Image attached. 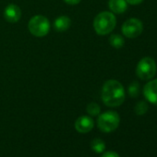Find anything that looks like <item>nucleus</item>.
Returning a JSON list of instances; mask_svg holds the SVG:
<instances>
[{"mask_svg":"<svg viewBox=\"0 0 157 157\" xmlns=\"http://www.w3.org/2000/svg\"><path fill=\"white\" fill-rule=\"evenodd\" d=\"M102 100L105 105L110 107L121 105L125 100L123 85L116 80H109L105 82L102 89Z\"/></svg>","mask_w":157,"mask_h":157,"instance_id":"nucleus-1","label":"nucleus"},{"mask_svg":"<svg viewBox=\"0 0 157 157\" xmlns=\"http://www.w3.org/2000/svg\"><path fill=\"white\" fill-rule=\"evenodd\" d=\"M117 25V19L112 12L104 11L99 13L94 21V28L97 34L106 35L110 33Z\"/></svg>","mask_w":157,"mask_h":157,"instance_id":"nucleus-2","label":"nucleus"},{"mask_svg":"<svg viewBox=\"0 0 157 157\" xmlns=\"http://www.w3.org/2000/svg\"><path fill=\"white\" fill-rule=\"evenodd\" d=\"M119 115L115 111H107L101 114L97 120L98 128L105 133H109L116 130L119 126Z\"/></svg>","mask_w":157,"mask_h":157,"instance_id":"nucleus-3","label":"nucleus"},{"mask_svg":"<svg viewBox=\"0 0 157 157\" xmlns=\"http://www.w3.org/2000/svg\"><path fill=\"white\" fill-rule=\"evenodd\" d=\"M50 22L43 15L33 16L28 24L30 33L36 37H44L50 31Z\"/></svg>","mask_w":157,"mask_h":157,"instance_id":"nucleus-4","label":"nucleus"},{"mask_svg":"<svg viewBox=\"0 0 157 157\" xmlns=\"http://www.w3.org/2000/svg\"><path fill=\"white\" fill-rule=\"evenodd\" d=\"M156 73V64L151 57L146 56L141 58L136 67L137 76L143 81L152 78Z\"/></svg>","mask_w":157,"mask_h":157,"instance_id":"nucleus-5","label":"nucleus"},{"mask_svg":"<svg viewBox=\"0 0 157 157\" xmlns=\"http://www.w3.org/2000/svg\"><path fill=\"white\" fill-rule=\"evenodd\" d=\"M143 31L142 22L138 19H129L126 21L122 25V33L128 38H136Z\"/></svg>","mask_w":157,"mask_h":157,"instance_id":"nucleus-6","label":"nucleus"},{"mask_svg":"<svg viewBox=\"0 0 157 157\" xmlns=\"http://www.w3.org/2000/svg\"><path fill=\"white\" fill-rule=\"evenodd\" d=\"M143 94L148 102L157 105V78L145 84L143 88Z\"/></svg>","mask_w":157,"mask_h":157,"instance_id":"nucleus-7","label":"nucleus"},{"mask_svg":"<svg viewBox=\"0 0 157 157\" xmlns=\"http://www.w3.org/2000/svg\"><path fill=\"white\" fill-rule=\"evenodd\" d=\"M94 120L88 116H82L75 122V128L80 133H88L94 128Z\"/></svg>","mask_w":157,"mask_h":157,"instance_id":"nucleus-8","label":"nucleus"},{"mask_svg":"<svg viewBox=\"0 0 157 157\" xmlns=\"http://www.w3.org/2000/svg\"><path fill=\"white\" fill-rule=\"evenodd\" d=\"M4 17L7 21L10 22V23H16L21 18V10L19 6L10 4L5 9Z\"/></svg>","mask_w":157,"mask_h":157,"instance_id":"nucleus-9","label":"nucleus"},{"mask_svg":"<svg viewBox=\"0 0 157 157\" xmlns=\"http://www.w3.org/2000/svg\"><path fill=\"white\" fill-rule=\"evenodd\" d=\"M108 7L113 13L121 14L128 9V3L126 0H109Z\"/></svg>","mask_w":157,"mask_h":157,"instance_id":"nucleus-10","label":"nucleus"},{"mask_svg":"<svg viewBox=\"0 0 157 157\" xmlns=\"http://www.w3.org/2000/svg\"><path fill=\"white\" fill-rule=\"evenodd\" d=\"M71 25V21L67 16H60L58 17L54 23V28L56 32H66L69 29Z\"/></svg>","mask_w":157,"mask_h":157,"instance_id":"nucleus-11","label":"nucleus"},{"mask_svg":"<svg viewBox=\"0 0 157 157\" xmlns=\"http://www.w3.org/2000/svg\"><path fill=\"white\" fill-rule=\"evenodd\" d=\"M109 43L113 47L118 49V48L123 47V45L125 44V40L119 34H112L109 38Z\"/></svg>","mask_w":157,"mask_h":157,"instance_id":"nucleus-12","label":"nucleus"},{"mask_svg":"<svg viewBox=\"0 0 157 157\" xmlns=\"http://www.w3.org/2000/svg\"><path fill=\"white\" fill-rule=\"evenodd\" d=\"M91 146L92 149L95 151V152H103L105 149V143L103 140L96 138L94 140H93V141L91 142Z\"/></svg>","mask_w":157,"mask_h":157,"instance_id":"nucleus-13","label":"nucleus"},{"mask_svg":"<svg viewBox=\"0 0 157 157\" xmlns=\"http://www.w3.org/2000/svg\"><path fill=\"white\" fill-rule=\"evenodd\" d=\"M148 109H149L148 104L146 102H144V101H140V102H139L135 105L134 111H135L136 115H138V116H143L144 114L147 113Z\"/></svg>","mask_w":157,"mask_h":157,"instance_id":"nucleus-14","label":"nucleus"},{"mask_svg":"<svg viewBox=\"0 0 157 157\" xmlns=\"http://www.w3.org/2000/svg\"><path fill=\"white\" fill-rule=\"evenodd\" d=\"M100 111H101V108L99 105H97L96 103H91L87 105V112L89 115L93 117L98 116L100 114Z\"/></svg>","mask_w":157,"mask_h":157,"instance_id":"nucleus-15","label":"nucleus"},{"mask_svg":"<svg viewBox=\"0 0 157 157\" xmlns=\"http://www.w3.org/2000/svg\"><path fill=\"white\" fill-rule=\"evenodd\" d=\"M140 94V85L138 82H134L128 86V94L132 98H136Z\"/></svg>","mask_w":157,"mask_h":157,"instance_id":"nucleus-16","label":"nucleus"},{"mask_svg":"<svg viewBox=\"0 0 157 157\" xmlns=\"http://www.w3.org/2000/svg\"><path fill=\"white\" fill-rule=\"evenodd\" d=\"M101 157H120L118 155V153H117L116 151H106V152H104L103 155Z\"/></svg>","mask_w":157,"mask_h":157,"instance_id":"nucleus-17","label":"nucleus"},{"mask_svg":"<svg viewBox=\"0 0 157 157\" xmlns=\"http://www.w3.org/2000/svg\"><path fill=\"white\" fill-rule=\"evenodd\" d=\"M127 3L130 4V5H139L140 4L143 0H126Z\"/></svg>","mask_w":157,"mask_h":157,"instance_id":"nucleus-18","label":"nucleus"},{"mask_svg":"<svg viewBox=\"0 0 157 157\" xmlns=\"http://www.w3.org/2000/svg\"><path fill=\"white\" fill-rule=\"evenodd\" d=\"M64 1L68 5H77L81 2V0H64Z\"/></svg>","mask_w":157,"mask_h":157,"instance_id":"nucleus-19","label":"nucleus"}]
</instances>
